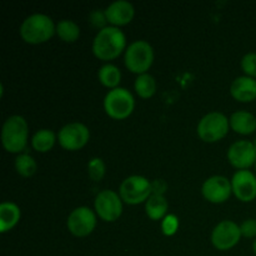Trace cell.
<instances>
[{"label":"cell","instance_id":"1","mask_svg":"<svg viewBox=\"0 0 256 256\" xmlns=\"http://www.w3.org/2000/svg\"><path fill=\"white\" fill-rule=\"evenodd\" d=\"M126 36L120 28L115 26L102 28L92 45L94 56L102 62L116 59L126 50Z\"/></svg>","mask_w":256,"mask_h":256},{"label":"cell","instance_id":"2","mask_svg":"<svg viewBox=\"0 0 256 256\" xmlns=\"http://www.w3.org/2000/svg\"><path fill=\"white\" fill-rule=\"evenodd\" d=\"M20 36L25 42L39 45L46 42L56 34V25L45 14H32L20 25Z\"/></svg>","mask_w":256,"mask_h":256},{"label":"cell","instance_id":"3","mask_svg":"<svg viewBox=\"0 0 256 256\" xmlns=\"http://www.w3.org/2000/svg\"><path fill=\"white\" fill-rule=\"evenodd\" d=\"M29 128L26 120L20 115H12L2 128V142L10 154H20L26 148Z\"/></svg>","mask_w":256,"mask_h":256},{"label":"cell","instance_id":"4","mask_svg":"<svg viewBox=\"0 0 256 256\" xmlns=\"http://www.w3.org/2000/svg\"><path fill=\"white\" fill-rule=\"evenodd\" d=\"M154 49L145 40L132 42L125 50L124 62L129 72L134 74H146L154 62Z\"/></svg>","mask_w":256,"mask_h":256},{"label":"cell","instance_id":"5","mask_svg":"<svg viewBox=\"0 0 256 256\" xmlns=\"http://www.w3.org/2000/svg\"><path fill=\"white\" fill-rule=\"evenodd\" d=\"M135 109V99L125 88H116L108 92L104 98V110L109 118L114 120H124L132 114Z\"/></svg>","mask_w":256,"mask_h":256},{"label":"cell","instance_id":"6","mask_svg":"<svg viewBox=\"0 0 256 256\" xmlns=\"http://www.w3.org/2000/svg\"><path fill=\"white\" fill-rule=\"evenodd\" d=\"M230 129V122L222 112H212L200 119L196 132L204 142H216L224 139Z\"/></svg>","mask_w":256,"mask_h":256},{"label":"cell","instance_id":"7","mask_svg":"<svg viewBox=\"0 0 256 256\" xmlns=\"http://www.w3.org/2000/svg\"><path fill=\"white\" fill-rule=\"evenodd\" d=\"M122 202L128 205H139L146 202L152 195V184L142 175H132L122 180L119 188Z\"/></svg>","mask_w":256,"mask_h":256},{"label":"cell","instance_id":"8","mask_svg":"<svg viewBox=\"0 0 256 256\" xmlns=\"http://www.w3.org/2000/svg\"><path fill=\"white\" fill-rule=\"evenodd\" d=\"M95 212L105 222H114L122 214V200L112 190H102L96 195L94 202Z\"/></svg>","mask_w":256,"mask_h":256},{"label":"cell","instance_id":"9","mask_svg":"<svg viewBox=\"0 0 256 256\" xmlns=\"http://www.w3.org/2000/svg\"><path fill=\"white\" fill-rule=\"evenodd\" d=\"M90 130L82 122H70L62 126L58 132V142L62 149L68 152H78L88 144Z\"/></svg>","mask_w":256,"mask_h":256},{"label":"cell","instance_id":"10","mask_svg":"<svg viewBox=\"0 0 256 256\" xmlns=\"http://www.w3.org/2000/svg\"><path fill=\"white\" fill-rule=\"evenodd\" d=\"M240 238H242V232L239 225L232 220H224L212 229L210 240L215 249L220 252H228L236 246L238 242H240Z\"/></svg>","mask_w":256,"mask_h":256},{"label":"cell","instance_id":"11","mask_svg":"<svg viewBox=\"0 0 256 256\" xmlns=\"http://www.w3.org/2000/svg\"><path fill=\"white\" fill-rule=\"evenodd\" d=\"M70 234L76 238H85L92 234L96 226V215L90 208L79 206L72 210L66 220Z\"/></svg>","mask_w":256,"mask_h":256},{"label":"cell","instance_id":"12","mask_svg":"<svg viewBox=\"0 0 256 256\" xmlns=\"http://www.w3.org/2000/svg\"><path fill=\"white\" fill-rule=\"evenodd\" d=\"M230 165L238 170H248L256 162V148L249 140H238L228 150Z\"/></svg>","mask_w":256,"mask_h":256},{"label":"cell","instance_id":"13","mask_svg":"<svg viewBox=\"0 0 256 256\" xmlns=\"http://www.w3.org/2000/svg\"><path fill=\"white\" fill-rule=\"evenodd\" d=\"M202 194L205 200L212 204H222L232 194V180L222 175H214L204 182L202 186Z\"/></svg>","mask_w":256,"mask_h":256},{"label":"cell","instance_id":"14","mask_svg":"<svg viewBox=\"0 0 256 256\" xmlns=\"http://www.w3.org/2000/svg\"><path fill=\"white\" fill-rule=\"evenodd\" d=\"M232 194L242 202L256 199V176L250 170H238L232 179Z\"/></svg>","mask_w":256,"mask_h":256},{"label":"cell","instance_id":"15","mask_svg":"<svg viewBox=\"0 0 256 256\" xmlns=\"http://www.w3.org/2000/svg\"><path fill=\"white\" fill-rule=\"evenodd\" d=\"M104 14L110 26L120 28L125 26L132 22L135 9L132 2H125V0H116L104 10Z\"/></svg>","mask_w":256,"mask_h":256},{"label":"cell","instance_id":"16","mask_svg":"<svg viewBox=\"0 0 256 256\" xmlns=\"http://www.w3.org/2000/svg\"><path fill=\"white\" fill-rule=\"evenodd\" d=\"M230 95L239 102H252L256 99V80L239 76L230 85Z\"/></svg>","mask_w":256,"mask_h":256},{"label":"cell","instance_id":"17","mask_svg":"<svg viewBox=\"0 0 256 256\" xmlns=\"http://www.w3.org/2000/svg\"><path fill=\"white\" fill-rule=\"evenodd\" d=\"M229 122L232 130L236 134L250 135L256 132V116L249 112H235L230 116Z\"/></svg>","mask_w":256,"mask_h":256},{"label":"cell","instance_id":"18","mask_svg":"<svg viewBox=\"0 0 256 256\" xmlns=\"http://www.w3.org/2000/svg\"><path fill=\"white\" fill-rule=\"evenodd\" d=\"M22 218V212L16 204L4 202L0 204V232H10L14 229Z\"/></svg>","mask_w":256,"mask_h":256},{"label":"cell","instance_id":"19","mask_svg":"<svg viewBox=\"0 0 256 256\" xmlns=\"http://www.w3.org/2000/svg\"><path fill=\"white\" fill-rule=\"evenodd\" d=\"M168 208H169V204L164 195L152 194L145 202V212L148 218L154 222H159L166 216Z\"/></svg>","mask_w":256,"mask_h":256},{"label":"cell","instance_id":"20","mask_svg":"<svg viewBox=\"0 0 256 256\" xmlns=\"http://www.w3.org/2000/svg\"><path fill=\"white\" fill-rule=\"evenodd\" d=\"M98 79L102 86L112 90L119 88L122 82V72L118 66L112 64H104L98 72Z\"/></svg>","mask_w":256,"mask_h":256},{"label":"cell","instance_id":"21","mask_svg":"<svg viewBox=\"0 0 256 256\" xmlns=\"http://www.w3.org/2000/svg\"><path fill=\"white\" fill-rule=\"evenodd\" d=\"M58 136L52 130L40 129L32 135V146L38 152H48L54 148Z\"/></svg>","mask_w":256,"mask_h":256},{"label":"cell","instance_id":"22","mask_svg":"<svg viewBox=\"0 0 256 256\" xmlns=\"http://www.w3.org/2000/svg\"><path fill=\"white\" fill-rule=\"evenodd\" d=\"M134 89L142 99H150L156 92V82L150 74L138 75L134 82Z\"/></svg>","mask_w":256,"mask_h":256},{"label":"cell","instance_id":"23","mask_svg":"<svg viewBox=\"0 0 256 256\" xmlns=\"http://www.w3.org/2000/svg\"><path fill=\"white\" fill-rule=\"evenodd\" d=\"M56 35L64 42H75L80 36V28L72 20H60L56 24Z\"/></svg>","mask_w":256,"mask_h":256},{"label":"cell","instance_id":"24","mask_svg":"<svg viewBox=\"0 0 256 256\" xmlns=\"http://www.w3.org/2000/svg\"><path fill=\"white\" fill-rule=\"evenodd\" d=\"M38 165L34 158L28 154H19L15 159V170L20 176L30 178L36 172Z\"/></svg>","mask_w":256,"mask_h":256},{"label":"cell","instance_id":"25","mask_svg":"<svg viewBox=\"0 0 256 256\" xmlns=\"http://www.w3.org/2000/svg\"><path fill=\"white\" fill-rule=\"evenodd\" d=\"M105 172H106V166L102 159L100 158H92L88 162V172H89L90 179L94 182H100L102 178L105 176Z\"/></svg>","mask_w":256,"mask_h":256},{"label":"cell","instance_id":"26","mask_svg":"<svg viewBox=\"0 0 256 256\" xmlns=\"http://www.w3.org/2000/svg\"><path fill=\"white\" fill-rule=\"evenodd\" d=\"M240 66L244 72L245 76L256 79V54L255 52H248L242 56L240 62Z\"/></svg>","mask_w":256,"mask_h":256},{"label":"cell","instance_id":"27","mask_svg":"<svg viewBox=\"0 0 256 256\" xmlns=\"http://www.w3.org/2000/svg\"><path fill=\"white\" fill-rule=\"evenodd\" d=\"M179 229V219L176 215L169 214L162 220V232L165 236H172Z\"/></svg>","mask_w":256,"mask_h":256},{"label":"cell","instance_id":"28","mask_svg":"<svg viewBox=\"0 0 256 256\" xmlns=\"http://www.w3.org/2000/svg\"><path fill=\"white\" fill-rule=\"evenodd\" d=\"M242 236L245 238H256V220L246 219L240 225Z\"/></svg>","mask_w":256,"mask_h":256},{"label":"cell","instance_id":"29","mask_svg":"<svg viewBox=\"0 0 256 256\" xmlns=\"http://www.w3.org/2000/svg\"><path fill=\"white\" fill-rule=\"evenodd\" d=\"M152 184V194H159L164 195L165 189H166V184L162 180H155Z\"/></svg>","mask_w":256,"mask_h":256},{"label":"cell","instance_id":"30","mask_svg":"<svg viewBox=\"0 0 256 256\" xmlns=\"http://www.w3.org/2000/svg\"><path fill=\"white\" fill-rule=\"evenodd\" d=\"M252 252H254V254L256 255V238H255L254 242H252Z\"/></svg>","mask_w":256,"mask_h":256},{"label":"cell","instance_id":"31","mask_svg":"<svg viewBox=\"0 0 256 256\" xmlns=\"http://www.w3.org/2000/svg\"><path fill=\"white\" fill-rule=\"evenodd\" d=\"M254 145H255V148H256V139H255V142H254Z\"/></svg>","mask_w":256,"mask_h":256},{"label":"cell","instance_id":"32","mask_svg":"<svg viewBox=\"0 0 256 256\" xmlns=\"http://www.w3.org/2000/svg\"><path fill=\"white\" fill-rule=\"evenodd\" d=\"M255 170H256V162H255Z\"/></svg>","mask_w":256,"mask_h":256}]
</instances>
